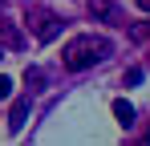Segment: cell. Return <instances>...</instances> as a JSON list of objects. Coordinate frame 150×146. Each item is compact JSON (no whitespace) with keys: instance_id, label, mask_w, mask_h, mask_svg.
Masks as SVG:
<instances>
[{"instance_id":"cell-8","label":"cell","mask_w":150,"mask_h":146,"mask_svg":"<svg viewBox=\"0 0 150 146\" xmlns=\"http://www.w3.org/2000/svg\"><path fill=\"white\" fill-rule=\"evenodd\" d=\"M142 77H146V73H142V69H138V65H134V69H126V85H138Z\"/></svg>"},{"instance_id":"cell-4","label":"cell","mask_w":150,"mask_h":146,"mask_svg":"<svg viewBox=\"0 0 150 146\" xmlns=\"http://www.w3.org/2000/svg\"><path fill=\"white\" fill-rule=\"evenodd\" d=\"M0 45H4V49H25V37H21V28H16L12 21H4V16H0Z\"/></svg>"},{"instance_id":"cell-2","label":"cell","mask_w":150,"mask_h":146,"mask_svg":"<svg viewBox=\"0 0 150 146\" xmlns=\"http://www.w3.org/2000/svg\"><path fill=\"white\" fill-rule=\"evenodd\" d=\"M25 24H28V33H33L37 41H53V37L61 33V16L49 12V8H28Z\"/></svg>"},{"instance_id":"cell-1","label":"cell","mask_w":150,"mask_h":146,"mask_svg":"<svg viewBox=\"0 0 150 146\" xmlns=\"http://www.w3.org/2000/svg\"><path fill=\"white\" fill-rule=\"evenodd\" d=\"M114 53V45L105 37H93V33H81V37H69L65 49H61V65L69 73H81V69H93L98 61H105Z\"/></svg>"},{"instance_id":"cell-7","label":"cell","mask_w":150,"mask_h":146,"mask_svg":"<svg viewBox=\"0 0 150 146\" xmlns=\"http://www.w3.org/2000/svg\"><path fill=\"white\" fill-rule=\"evenodd\" d=\"M25 85H28V89H45V69H37V65L25 69Z\"/></svg>"},{"instance_id":"cell-6","label":"cell","mask_w":150,"mask_h":146,"mask_svg":"<svg viewBox=\"0 0 150 146\" xmlns=\"http://www.w3.org/2000/svg\"><path fill=\"white\" fill-rule=\"evenodd\" d=\"M114 118L122 122L126 130H130V126H134V106H130V101H126V97H118V101H114Z\"/></svg>"},{"instance_id":"cell-10","label":"cell","mask_w":150,"mask_h":146,"mask_svg":"<svg viewBox=\"0 0 150 146\" xmlns=\"http://www.w3.org/2000/svg\"><path fill=\"white\" fill-rule=\"evenodd\" d=\"M138 8H142V12H150V0H138Z\"/></svg>"},{"instance_id":"cell-9","label":"cell","mask_w":150,"mask_h":146,"mask_svg":"<svg viewBox=\"0 0 150 146\" xmlns=\"http://www.w3.org/2000/svg\"><path fill=\"white\" fill-rule=\"evenodd\" d=\"M4 97H12V81H8V77L0 73V101H4Z\"/></svg>"},{"instance_id":"cell-3","label":"cell","mask_w":150,"mask_h":146,"mask_svg":"<svg viewBox=\"0 0 150 146\" xmlns=\"http://www.w3.org/2000/svg\"><path fill=\"white\" fill-rule=\"evenodd\" d=\"M25 118H28V94L12 101V110H8V130L21 134V130H25Z\"/></svg>"},{"instance_id":"cell-5","label":"cell","mask_w":150,"mask_h":146,"mask_svg":"<svg viewBox=\"0 0 150 146\" xmlns=\"http://www.w3.org/2000/svg\"><path fill=\"white\" fill-rule=\"evenodd\" d=\"M89 16H93V21H122L110 0H89Z\"/></svg>"}]
</instances>
